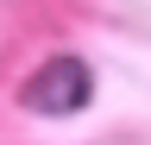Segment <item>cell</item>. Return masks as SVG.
<instances>
[{
	"label": "cell",
	"mask_w": 151,
	"mask_h": 145,
	"mask_svg": "<svg viewBox=\"0 0 151 145\" xmlns=\"http://www.w3.org/2000/svg\"><path fill=\"white\" fill-rule=\"evenodd\" d=\"M88 63L82 57H50L44 69H32V82H25V107L32 114H76V107H88Z\"/></svg>",
	"instance_id": "obj_1"
}]
</instances>
